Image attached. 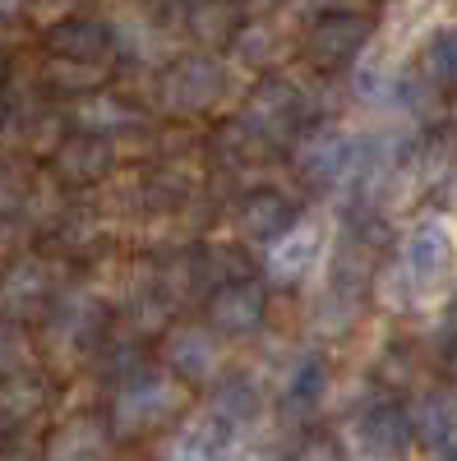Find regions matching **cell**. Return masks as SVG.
<instances>
[{"label": "cell", "instance_id": "obj_18", "mask_svg": "<svg viewBox=\"0 0 457 461\" xmlns=\"http://www.w3.org/2000/svg\"><path fill=\"white\" fill-rule=\"evenodd\" d=\"M19 360H23V341H19V332H14L10 323H0V374H10Z\"/></svg>", "mask_w": 457, "mask_h": 461}, {"label": "cell", "instance_id": "obj_15", "mask_svg": "<svg viewBox=\"0 0 457 461\" xmlns=\"http://www.w3.org/2000/svg\"><path fill=\"white\" fill-rule=\"evenodd\" d=\"M245 226L254 230V236H269V240H278L282 230L291 226V208H287V199H278V194H263V199H254V203H250Z\"/></svg>", "mask_w": 457, "mask_h": 461}, {"label": "cell", "instance_id": "obj_22", "mask_svg": "<svg viewBox=\"0 0 457 461\" xmlns=\"http://www.w3.org/2000/svg\"><path fill=\"white\" fill-rule=\"evenodd\" d=\"M448 461H457V447H452V456H448Z\"/></svg>", "mask_w": 457, "mask_h": 461}, {"label": "cell", "instance_id": "obj_1", "mask_svg": "<svg viewBox=\"0 0 457 461\" xmlns=\"http://www.w3.org/2000/svg\"><path fill=\"white\" fill-rule=\"evenodd\" d=\"M452 267V230L443 221H421L402 245V277L411 291H434Z\"/></svg>", "mask_w": 457, "mask_h": 461}, {"label": "cell", "instance_id": "obj_8", "mask_svg": "<svg viewBox=\"0 0 457 461\" xmlns=\"http://www.w3.org/2000/svg\"><path fill=\"white\" fill-rule=\"evenodd\" d=\"M162 356H167V365H171L180 378H189V383L213 378V374H217V360H222L213 332H204V328H176V332L167 337V351H162Z\"/></svg>", "mask_w": 457, "mask_h": 461}, {"label": "cell", "instance_id": "obj_20", "mask_svg": "<svg viewBox=\"0 0 457 461\" xmlns=\"http://www.w3.org/2000/svg\"><path fill=\"white\" fill-rule=\"evenodd\" d=\"M300 461H337V447L333 443H310L300 452Z\"/></svg>", "mask_w": 457, "mask_h": 461}, {"label": "cell", "instance_id": "obj_11", "mask_svg": "<svg viewBox=\"0 0 457 461\" xmlns=\"http://www.w3.org/2000/svg\"><path fill=\"white\" fill-rule=\"evenodd\" d=\"M47 461H106V434L93 420H74V425H65L56 434Z\"/></svg>", "mask_w": 457, "mask_h": 461}, {"label": "cell", "instance_id": "obj_7", "mask_svg": "<svg viewBox=\"0 0 457 461\" xmlns=\"http://www.w3.org/2000/svg\"><path fill=\"white\" fill-rule=\"evenodd\" d=\"M365 37H370V23H365V19H356V14H333V19H324V23L315 28L310 56H315V65H324V69L347 65V60L365 47Z\"/></svg>", "mask_w": 457, "mask_h": 461}, {"label": "cell", "instance_id": "obj_16", "mask_svg": "<svg viewBox=\"0 0 457 461\" xmlns=\"http://www.w3.org/2000/svg\"><path fill=\"white\" fill-rule=\"evenodd\" d=\"M425 69L434 74L439 84H457V28H443L430 51H425Z\"/></svg>", "mask_w": 457, "mask_h": 461}, {"label": "cell", "instance_id": "obj_23", "mask_svg": "<svg viewBox=\"0 0 457 461\" xmlns=\"http://www.w3.org/2000/svg\"><path fill=\"white\" fill-rule=\"evenodd\" d=\"M47 5H60V0H47Z\"/></svg>", "mask_w": 457, "mask_h": 461}, {"label": "cell", "instance_id": "obj_19", "mask_svg": "<svg viewBox=\"0 0 457 461\" xmlns=\"http://www.w3.org/2000/svg\"><path fill=\"white\" fill-rule=\"evenodd\" d=\"M439 360H443V374L457 383V323L448 328V337H443V351H439Z\"/></svg>", "mask_w": 457, "mask_h": 461}, {"label": "cell", "instance_id": "obj_4", "mask_svg": "<svg viewBox=\"0 0 457 461\" xmlns=\"http://www.w3.org/2000/svg\"><path fill=\"white\" fill-rule=\"evenodd\" d=\"M222 88V65L213 56H195V60H180L171 74H167V84H162V97L176 106V111H199L217 97Z\"/></svg>", "mask_w": 457, "mask_h": 461}, {"label": "cell", "instance_id": "obj_5", "mask_svg": "<svg viewBox=\"0 0 457 461\" xmlns=\"http://www.w3.org/2000/svg\"><path fill=\"white\" fill-rule=\"evenodd\" d=\"M176 402H180L176 383L162 378V374H148V378H139L134 388H125L116 397V425L121 429H143V425H152V420H162Z\"/></svg>", "mask_w": 457, "mask_h": 461}, {"label": "cell", "instance_id": "obj_6", "mask_svg": "<svg viewBox=\"0 0 457 461\" xmlns=\"http://www.w3.org/2000/svg\"><path fill=\"white\" fill-rule=\"evenodd\" d=\"M319 245H324V236H319L315 221H291L282 236L273 240V249H269V273L282 277V282L310 273L315 258H319Z\"/></svg>", "mask_w": 457, "mask_h": 461}, {"label": "cell", "instance_id": "obj_13", "mask_svg": "<svg viewBox=\"0 0 457 461\" xmlns=\"http://www.w3.org/2000/svg\"><path fill=\"white\" fill-rule=\"evenodd\" d=\"M42 295H47V267L37 263V258L14 263V267H10V277H5V286H0V300H5L14 314L32 310V304L42 300Z\"/></svg>", "mask_w": 457, "mask_h": 461}, {"label": "cell", "instance_id": "obj_21", "mask_svg": "<svg viewBox=\"0 0 457 461\" xmlns=\"http://www.w3.org/2000/svg\"><path fill=\"white\" fill-rule=\"evenodd\" d=\"M19 5H23V0H0V19H10V14H19Z\"/></svg>", "mask_w": 457, "mask_h": 461}, {"label": "cell", "instance_id": "obj_2", "mask_svg": "<svg viewBox=\"0 0 457 461\" xmlns=\"http://www.w3.org/2000/svg\"><path fill=\"white\" fill-rule=\"evenodd\" d=\"M232 443H236V420L213 406L171 438L167 461H232Z\"/></svg>", "mask_w": 457, "mask_h": 461}, {"label": "cell", "instance_id": "obj_9", "mask_svg": "<svg viewBox=\"0 0 457 461\" xmlns=\"http://www.w3.org/2000/svg\"><path fill=\"white\" fill-rule=\"evenodd\" d=\"M300 167L310 171L315 180H342L352 167H356V143L347 139V134H333V130H324V134H310L305 139V148H300Z\"/></svg>", "mask_w": 457, "mask_h": 461}, {"label": "cell", "instance_id": "obj_3", "mask_svg": "<svg viewBox=\"0 0 457 461\" xmlns=\"http://www.w3.org/2000/svg\"><path fill=\"white\" fill-rule=\"evenodd\" d=\"M356 447L370 461H402V452L411 447V420L398 406L365 411L361 425H356Z\"/></svg>", "mask_w": 457, "mask_h": 461}, {"label": "cell", "instance_id": "obj_12", "mask_svg": "<svg viewBox=\"0 0 457 461\" xmlns=\"http://www.w3.org/2000/svg\"><path fill=\"white\" fill-rule=\"evenodd\" d=\"M213 319L222 332H250L263 319V295L259 286H226V295H217Z\"/></svg>", "mask_w": 457, "mask_h": 461}, {"label": "cell", "instance_id": "obj_17", "mask_svg": "<svg viewBox=\"0 0 457 461\" xmlns=\"http://www.w3.org/2000/svg\"><path fill=\"white\" fill-rule=\"evenodd\" d=\"M79 121L93 125V130H116V125H134V115H130L125 106H116L111 97H97V102H88V106L79 111Z\"/></svg>", "mask_w": 457, "mask_h": 461}, {"label": "cell", "instance_id": "obj_10", "mask_svg": "<svg viewBox=\"0 0 457 461\" xmlns=\"http://www.w3.org/2000/svg\"><path fill=\"white\" fill-rule=\"evenodd\" d=\"M411 434L421 438L425 447H457V402L448 393H430L421 397V406H416L411 415Z\"/></svg>", "mask_w": 457, "mask_h": 461}, {"label": "cell", "instance_id": "obj_14", "mask_svg": "<svg viewBox=\"0 0 457 461\" xmlns=\"http://www.w3.org/2000/svg\"><path fill=\"white\" fill-rule=\"evenodd\" d=\"M291 121H296V93L282 88V84L263 88V93L254 97V106H250V125L263 130V134H282Z\"/></svg>", "mask_w": 457, "mask_h": 461}]
</instances>
